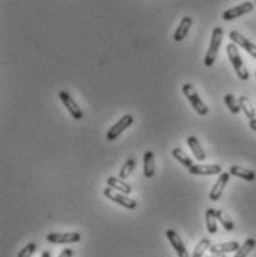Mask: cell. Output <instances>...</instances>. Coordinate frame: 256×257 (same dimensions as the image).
<instances>
[{"label": "cell", "mask_w": 256, "mask_h": 257, "mask_svg": "<svg viewBox=\"0 0 256 257\" xmlns=\"http://www.w3.org/2000/svg\"><path fill=\"white\" fill-rule=\"evenodd\" d=\"M222 39H224L222 27H214L213 33H211V41H210L209 51L204 57V65L206 67H211L214 64V61L217 58V54H219V48H221V43H222Z\"/></svg>", "instance_id": "obj_1"}, {"label": "cell", "mask_w": 256, "mask_h": 257, "mask_svg": "<svg viewBox=\"0 0 256 257\" xmlns=\"http://www.w3.org/2000/svg\"><path fill=\"white\" fill-rule=\"evenodd\" d=\"M227 55H228V58H230V61H231V64H233L235 73H237V76L240 78V81H247V79H249V71H247V68H246V65H244V63H243V60H241V57H240V52H238V48H237L235 43L231 42V43L227 46Z\"/></svg>", "instance_id": "obj_2"}, {"label": "cell", "mask_w": 256, "mask_h": 257, "mask_svg": "<svg viewBox=\"0 0 256 257\" xmlns=\"http://www.w3.org/2000/svg\"><path fill=\"white\" fill-rule=\"evenodd\" d=\"M182 91H184L185 97L188 98V101L191 103V106L194 107V110H195V112H197L200 116L207 115L209 108H207V106L204 104V101L200 98V95L197 94V91H195V88L192 86V84H185L184 88H182Z\"/></svg>", "instance_id": "obj_3"}, {"label": "cell", "mask_w": 256, "mask_h": 257, "mask_svg": "<svg viewBox=\"0 0 256 257\" xmlns=\"http://www.w3.org/2000/svg\"><path fill=\"white\" fill-rule=\"evenodd\" d=\"M103 195H104L106 198H109L111 201H114L115 204H118V205L127 208V210H134V208L137 207V202H136L134 199L128 198L125 193L118 192V191H115V189H112V188H109V186H107L106 189H103Z\"/></svg>", "instance_id": "obj_4"}, {"label": "cell", "mask_w": 256, "mask_h": 257, "mask_svg": "<svg viewBox=\"0 0 256 257\" xmlns=\"http://www.w3.org/2000/svg\"><path fill=\"white\" fill-rule=\"evenodd\" d=\"M133 122H134V118H133V115H125V116H122L111 129L107 131V134H106V138H107V141H115L127 128H130L131 125H133Z\"/></svg>", "instance_id": "obj_5"}, {"label": "cell", "mask_w": 256, "mask_h": 257, "mask_svg": "<svg viewBox=\"0 0 256 257\" xmlns=\"http://www.w3.org/2000/svg\"><path fill=\"white\" fill-rule=\"evenodd\" d=\"M58 98H60V100H61V103L66 106V108L69 110V113L71 115V118H73V119L79 121V119H82V118H84V113H82L81 107L76 104V101L73 100V97H71L69 92H66V91H60V92H58Z\"/></svg>", "instance_id": "obj_6"}, {"label": "cell", "mask_w": 256, "mask_h": 257, "mask_svg": "<svg viewBox=\"0 0 256 257\" xmlns=\"http://www.w3.org/2000/svg\"><path fill=\"white\" fill-rule=\"evenodd\" d=\"M228 36H230V39H231L233 43H235L237 46L243 48L247 54H250L253 58H256V45H255V43H252L249 39H246L243 34H240V33L235 31V30L230 31Z\"/></svg>", "instance_id": "obj_7"}, {"label": "cell", "mask_w": 256, "mask_h": 257, "mask_svg": "<svg viewBox=\"0 0 256 257\" xmlns=\"http://www.w3.org/2000/svg\"><path fill=\"white\" fill-rule=\"evenodd\" d=\"M165 236H167L168 242L171 244V247L174 248V251H176L177 257H191V256H189V253H188V250L185 248L184 241L180 239V236L177 235V232H176V231L168 229V231L165 232Z\"/></svg>", "instance_id": "obj_8"}, {"label": "cell", "mask_w": 256, "mask_h": 257, "mask_svg": "<svg viewBox=\"0 0 256 257\" xmlns=\"http://www.w3.org/2000/svg\"><path fill=\"white\" fill-rule=\"evenodd\" d=\"M47 241L51 244H75L81 241V235L78 232H67V234H48Z\"/></svg>", "instance_id": "obj_9"}, {"label": "cell", "mask_w": 256, "mask_h": 257, "mask_svg": "<svg viewBox=\"0 0 256 257\" xmlns=\"http://www.w3.org/2000/svg\"><path fill=\"white\" fill-rule=\"evenodd\" d=\"M230 178H231L230 171H228V172H221V174H219V178L216 180L213 189H211L210 193H209V196H210L211 201H219V198L222 196V192H224L225 186L228 185Z\"/></svg>", "instance_id": "obj_10"}, {"label": "cell", "mask_w": 256, "mask_h": 257, "mask_svg": "<svg viewBox=\"0 0 256 257\" xmlns=\"http://www.w3.org/2000/svg\"><path fill=\"white\" fill-rule=\"evenodd\" d=\"M252 11H253V3L252 2H243L238 6H234V8L225 11L224 15H222V18L225 21H233V20H235V18H238L241 15H246V14L252 12Z\"/></svg>", "instance_id": "obj_11"}, {"label": "cell", "mask_w": 256, "mask_h": 257, "mask_svg": "<svg viewBox=\"0 0 256 257\" xmlns=\"http://www.w3.org/2000/svg\"><path fill=\"white\" fill-rule=\"evenodd\" d=\"M192 175H216L222 172V167L221 165H203V164H194L189 170H188Z\"/></svg>", "instance_id": "obj_12"}, {"label": "cell", "mask_w": 256, "mask_h": 257, "mask_svg": "<svg viewBox=\"0 0 256 257\" xmlns=\"http://www.w3.org/2000/svg\"><path fill=\"white\" fill-rule=\"evenodd\" d=\"M240 248V244L237 241H230V242H217L211 244L209 251L211 254H227V253H235Z\"/></svg>", "instance_id": "obj_13"}, {"label": "cell", "mask_w": 256, "mask_h": 257, "mask_svg": "<svg viewBox=\"0 0 256 257\" xmlns=\"http://www.w3.org/2000/svg\"><path fill=\"white\" fill-rule=\"evenodd\" d=\"M192 27V18L191 17H185V18H182L179 27L176 28V33H174V41L176 42H182L185 38H186V34L189 33Z\"/></svg>", "instance_id": "obj_14"}, {"label": "cell", "mask_w": 256, "mask_h": 257, "mask_svg": "<svg viewBox=\"0 0 256 257\" xmlns=\"http://www.w3.org/2000/svg\"><path fill=\"white\" fill-rule=\"evenodd\" d=\"M107 186L112 188V189H115V191H118V192H122V193H125V195H130V193L133 192V188L128 185L127 181H124V180L119 178V177H109V178H107Z\"/></svg>", "instance_id": "obj_15"}, {"label": "cell", "mask_w": 256, "mask_h": 257, "mask_svg": "<svg viewBox=\"0 0 256 257\" xmlns=\"http://www.w3.org/2000/svg\"><path fill=\"white\" fill-rule=\"evenodd\" d=\"M143 174L146 178H152L155 174V155L151 150L143 156Z\"/></svg>", "instance_id": "obj_16"}, {"label": "cell", "mask_w": 256, "mask_h": 257, "mask_svg": "<svg viewBox=\"0 0 256 257\" xmlns=\"http://www.w3.org/2000/svg\"><path fill=\"white\" fill-rule=\"evenodd\" d=\"M188 146H189V149L192 150V153H194V158L197 159V161H200V162H203L204 159H206V152H204V149H203V146L200 144V141H198V138L197 137H194V135H191V137H188Z\"/></svg>", "instance_id": "obj_17"}, {"label": "cell", "mask_w": 256, "mask_h": 257, "mask_svg": "<svg viewBox=\"0 0 256 257\" xmlns=\"http://www.w3.org/2000/svg\"><path fill=\"white\" fill-rule=\"evenodd\" d=\"M230 174L231 175H235L238 178H243L246 181H253L256 178V174L255 171L249 170V168H244V167H240V165H233L230 168Z\"/></svg>", "instance_id": "obj_18"}, {"label": "cell", "mask_w": 256, "mask_h": 257, "mask_svg": "<svg viewBox=\"0 0 256 257\" xmlns=\"http://www.w3.org/2000/svg\"><path fill=\"white\" fill-rule=\"evenodd\" d=\"M238 103H240V107H241V110L244 112V115L249 118V121H252V119H256V112H255V107H253L252 101L249 100V97H246V95H241V97H240V100H238Z\"/></svg>", "instance_id": "obj_19"}, {"label": "cell", "mask_w": 256, "mask_h": 257, "mask_svg": "<svg viewBox=\"0 0 256 257\" xmlns=\"http://www.w3.org/2000/svg\"><path fill=\"white\" fill-rule=\"evenodd\" d=\"M206 225H207V231L209 234L214 235L217 232V217H216V210L213 208H207L206 211Z\"/></svg>", "instance_id": "obj_20"}, {"label": "cell", "mask_w": 256, "mask_h": 257, "mask_svg": "<svg viewBox=\"0 0 256 257\" xmlns=\"http://www.w3.org/2000/svg\"><path fill=\"white\" fill-rule=\"evenodd\" d=\"M255 247H256V241H255L253 238H249V239H246V242H244L243 245H240V248L235 251L234 257H247L249 253H250Z\"/></svg>", "instance_id": "obj_21"}, {"label": "cell", "mask_w": 256, "mask_h": 257, "mask_svg": "<svg viewBox=\"0 0 256 257\" xmlns=\"http://www.w3.org/2000/svg\"><path fill=\"white\" fill-rule=\"evenodd\" d=\"M171 153H173L174 159H177V161H179L182 165H185L188 170H189V168L194 165V164H192V159H191V158H189V156H188V155H186L184 150H182V149L176 148V149H173V152H171Z\"/></svg>", "instance_id": "obj_22"}, {"label": "cell", "mask_w": 256, "mask_h": 257, "mask_svg": "<svg viewBox=\"0 0 256 257\" xmlns=\"http://www.w3.org/2000/svg\"><path fill=\"white\" fill-rule=\"evenodd\" d=\"M224 101H225L227 107L230 108V112H231L233 115H238V113H240V110H241L240 103H238V100H237L233 94H227V95L224 97Z\"/></svg>", "instance_id": "obj_23"}, {"label": "cell", "mask_w": 256, "mask_h": 257, "mask_svg": "<svg viewBox=\"0 0 256 257\" xmlns=\"http://www.w3.org/2000/svg\"><path fill=\"white\" fill-rule=\"evenodd\" d=\"M216 217H217V222L224 226L225 231H233L234 229V223L233 220L222 211V210H216Z\"/></svg>", "instance_id": "obj_24"}, {"label": "cell", "mask_w": 256, "mask_h": 257, "mask_svg": "<svg viewBox=\"0 0 256 257\" xmlns=\"http://www.w3.org/2000/svg\"><path fill=\"white\" fill-rule=\"evenodd\" d=\"M210 245H211L210 238H203V239L198 242V245L195 247L194 253H192V257H204V253L210 248Z\"/></svg>", "instance_id": "obj_25"}, {"label": "cell", "mask_w": 256, "mask_h": 257, "mask_svg": "<svg viewBox=\"0 0 256 257\" xmlns=\"http://www.w3.org/2000/svg\"><path fill=\"white\" fill-rule=\"evenodd\" d=\"M136 168V159H128L122 167H121V171H119V178H127L131 175V172L134 171Z\"/></svg>", "instance_id": "obj_26"}, {"label": "cell", "mask_w": 256, "mask_h": 257, "mask_svg": "<svg viewBox=\"0 0 256 257\" xmlns=\"http://www.w3.org/2000/svg\"><path fill=\"white\" fill-rule=\"evenodd\" d=\"M36 248H38V247H36V244H27L20 253H18V256L17 257H31L33 256V253L36 251Z\"/></svg>", "instance_id": "obj_27"}, {"label": "cell", "mask_w": 256, "mask_h": 257, "mask_svg": "<svg viewBox=\"0 0 256 257\" xmlns=\"http://www.w3.org/2000/svg\"><path fill=\"white\" fill-rule=\"evenodd\" d=\"M73 256V248H66L61 251V254L58 257H71Z\"/></svg>", "instance_id": "obj_28"}, {"label": "cell", "mask_w": 256, "mask_h": 257, "mask_svg": "<svg viewBox=\"0 0 256 257\" xmlns=\"http://www.w3.org/2000/svg\"><path fill=\"white\" fill-rule=\"evenodd\" d=\"M249 125H250V128L256 132V119H252V121L249 122Z\"/></svg>", "instance_id": "obj_29"}, {"label": "cell", "mask_w": 256, "mask_h": 257, "mask_svg": "<svg viewBox=\"0 0 256 257\" xmlns=\"http://www.w3.org/2000/svg\"><path fill=\"white\" fill-rule=\"evenodd\" d=\"M204 257H225V254H211V256H204Z\"/></svg>", "instance_id": "obj_30"}, {"label": "cell", "mask_w": 256, "mask_h": 257, "mask_svg": "<svg viewBox=\"0 0 256 257\" xmlns=\"http://www.w3.org/2000/svg\"><path fill=\"white\" fill-rule=\"evenodd\" d=\"M42 257H51V251H44V253H42Z\"/></svg>", "instance_id": "obj_31"}, {"label": "cell", "mask_w": 256, "mask_h": 257, "mask_svg": "<svg viewBox=\"0 0 256 257\" xmlns=\"http://www.w3.org/2000/svg\"><path fill=\"white\" fill-rule=\"evenodd\" d=\"M255 76H256V71H255Z\"/></svg>", "instance_id": "obj_32"}]
</instances>
